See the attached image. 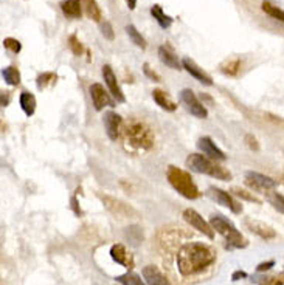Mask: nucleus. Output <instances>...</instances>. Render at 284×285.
Instances as JSON below:
<instances>
[{"mask_svg": "<svg viewBox=\"0 0 284 285\" xmlns=\"http://www.w3.org/2000/svg\"><path fill=\"white\" fill-rule=\"evenodd\" d=\"M214 260H216V252L211 246L199 242H191V244H185L179 250L177 268L182 276H193L203 272Z\"/></svg>", "mask_w": 284, "mask_h": 285, "instance_id": "nucleus-1", "label": "nucleus"}, {"mask_svg": "<svg viewBox=\"0 0 284 285\" xmlns=\"http://www.w3.org/2000/svg\"><path fill=\"white\" fill-rule=\"evenodd\" d=\"M123 135L128 144L135 149L148 150L154 146V134L149 126L138 120H129L123 122Z\"/></svg>", "mask_w": 284, "mask_h": 285, "instance_id": "nucleus-2", "label": "nucleus"}, {"mask_svg": "<svg viewBox=\"0 0 284 285\" xmlns=\"http://www.w3.org/2000/svg\"><path fill=\"white\" fill-rule=\"evenodd\" d=\"M186 166L197 172V174H207V176L217 178V180H231V174L222 168L220 164L216 163V160H211L207 155H200V154H191L186 158Z\"/></svg>", "mask_w": 284, "mask_h": 285, "instance_id": "nucleus-3", "label": "nucleus"}, {"mask_svg": "<svg viewBox=\"0 0 284 285\" xmlns=\"http://www.w3.org/2000/svg\"><path fill=\"white\" fill-rule=\"evenodd\" d=\"M166 177H168V182L171 183V186L174 188L180 196H183L185 198L194 200V198L200 197L199 188L196 186L191 176H189L186 170L179 169L176 166H169L168 170H166Z\"/></svg>", "mask_w": 284, "mask_h": 285, "instance_id": "nucleus-4", "label": "nucleus"}, {"mask_svg": "<svg viewBox=\"0 0 284 285\" xmlns=\"http://www.w3.org/2000/svg\"><path fill=\"white\" fill-rule=\"evenodd\" d=\"M210 225L213 226L214 231H217L220 236H224V239L234 248H244L247 246V240L244 236L234 228V225L228 218H225L220 214H213L210 217Z\"/></svg>", "mask_w": 284, "mask_h": 285, "instance_id": "nucleus-5", "label": "nucleus"}, {"mask_svg": "<svg viewBox=\"0 0 284 285\" xmlns=\"http://www.w3.org/2000/svg\"><path fill=\"white\" fill-rule=\"evenodd\" d=\"M180 101L183 102V106L186 107V110L193 116L202 118V120H205V118L208 116V110L205 108V106L197 100V96H196L194 92L191 88H183L180 92Z\"/></svg>", "mask_w": 284, "mask_h": 285, "instance_id": "nucleus-6", "label": "nucleus"}, {"mask_svg": "<svg viewBox=\"0 0 284 285\" xmlns=\"http://www.w3.org/2000/svg\"><path fill=\"white\" fill-rule=\"evenodd\" d=\"M245 183L251 189H255V191H270V189L276 188L275 180H272L267 176H262L259 172H253V170H248L245 174Z\"/></svg>", "mask_w": 284, "mask_h": 285, "instance_id": "nucleus-7", "label": "nucleus"}, {"mask_svg": "<svg viewBox=\"0 0 284 285\" xmlns=\"http://www.w3.org/2000/svg\"><path fill=\"white\" fill-rule=\"evenodd\" d=\"M183 218H185L194 230L200 231L202 234H205L207 237H210V239H213V237H214V230H213V226L208 224V222H205L203 217H202L197 211H194V210H185V211H183Z\"/></svg>", "mask_w": 284, "mask_h": 285, "instance_id": "nucleus-8", "label": "nucleus"}, {"mask_svg": "<svg viewBox=\"0 0 284 285\" xmlns=\"http://www.w3.org/2000/svg\"><path fill=\"white\" fill-rule=\"evenodd\" d=\"M90 98H92L95 110H98V112H100V110H103L106 106H109V107H114L115 106L114 100L109 96V93L98 82H95V84L90 86Z\"/></svg>", "mask_w": 284, "mask_h": 285, "instance_id": "nucleus-9", "label": "nucleus"}, {"mask_svg": "<svg viewBox=\"0 0 284 285\" xmlns=\"http://www.w3.org/2000/svg\"><path fill=\"white\" fill-rule=\"evenodd\" d=\"M208 191H210V196H211L219 204H222V206H227V208L231 210L234 214L242 212L241 203H239V202H236L228 192L222 191V189H219V188H214V186H211V188L208 189Z\"/></svg>", "mask_w": 284, "mask_h": 285, "instance_id": "nucleus-10", "label": "nucleus"}, {"mask_svg": "<svg viewBox=\"0 0 284 285\" xmlns=\"http://www.w3.org/2000/svg\"><path fill=\"white\" fill-rule=\"evenodd\" d=\"M103 78H104V82L109 88V92L112 93V96L118 101V102H124L126 101V96L124 93L117 81V76L114 74V70L110 66H103Z\"/></svg>", "mask_w": 284, "mask_h": 285, "instance_id": "nucleus-11", "label": "nucleus"}, {"mask_svg": "<svg viewBox=\"0 0 284 285\" xmlns=\"http://www.w3.org/2000/svg\"><path fill=\"white\" fill-rule=\"evenodd\" d=\"M104 128H106V134L107 136L112 140V141H117L118 136H120V130H121V126H123V120L118 114L115 112H106L104 114Z\"/></svg>", "mask_w": 284, "mask_h": 285, "instance_id": "nucleus-12", "label": "nucleus"}, {"mask_svg": "<svg viewBox=\"0 0 284 285\" xmlns=\"http://www.w3.org/2000/svg\"><path fill=\"white\" fill-rule=\"evenodd\" d=\"M197 148L207 155L211 160H217V162H224L225 160V154L220 150L210 136H202L199 141H197Z\"/></svg>", "mask_w": 284, "mask_h": 285, "instance_id": "nucleus-13", "label": "nucleus"}, {"mask_svg": "<svg viewBox=\"0 0 284 285\" xmlns=\"http://www.w3.org/2000/svg\"><path fill=\"white\" fill-rule=\"evenodd\" d=\"M182 66H183V68H185L189 74H191L193 78H196L199 82H202V84H205V86H213V79H211V76L205 73V72L196 64L194 60H191L189 58H183Z\"/></svg>", "mask_w": 284, "mask_h": 285, "instance_id": "nucleus-14", "label": "nucleus"}, {"mask_svg": "<svg viewBox=\"0 0 284 285\" xmlns=\"http://www.w3.org/2000/svg\"><path fill=\"white\" fill-rule=\"evenodd\" d=\"M101 200L104 202L106 208H107L109 211H112L115 216L128 217V216H131V214H135V211L129 206V204H124V203L120 202V200H115V198L109 197V196H101Z\"/></svg>", "mask_w": 284, "mask_h": 285, "instance_id": "nucleus-15", "label": "nucleus"}, {"mask_svg": "<svg viewBox=\"0 0 284 285\" xmlns=\"http://www.w3.org/2000/svg\"><path fill=\"white\" fill-rule=\"evenodd\" d=\"M159 58L160 60L163 62V64L172 70H182V62L179 60L177 54L174 53V50L171 48L169 45H162L159 48Z\"/></svg>", "mask_w": 284, "mask_h": 285, "instance_id": "nucleus-16", "label": "nucleus"}, {"mask_svg": "<svg viewBox=\"0 0 284 285\" xmlns=\"http://www.w3.org/2000/svg\"><path fill=\"white\" fill-rule=\"evenodd\" d=\"M110 256H112V259L117 262V264H121L123 266L126 268H134V259L132 256L128 252V250H126L124 245L121 244H115L112 248H110Z\"/></svg>", "mask_w": 284, "mask_h": 285, "instance_id": "nucleus-17", "label": "nucleus"}, {"mask_svg": "<svg viewBox=\"0 0 284 285\" xmlns=\"http://www.w3.org/2000/svg\"><path fill=\"white\" fill-rule=\"evenodd\" d=\"M143 278L146 279L148 285H171L168 278L154 265H148L143 268Z\"/></svg>", "mask_w": 284, "mask_h": 285, "instance_id": "nucleus-18", "label": "nucleus"}, {"mask_svg": "<svg viewBox=\"0 0 284 285\" xmlns=\"http://www.w3.org/2000/svg\"><path fill=\"white\" fill-rule=\"evenodd\" d=\"M83 2L81 0H64L61 4V10L69 19H81L83 16Z\"/></svg>", "mask_w": 284, "mask_h": 285, "instance_id": "nucleus-19", "label": "nucleus"}, {"mask_svg": "<svg viewBox=\"0 0 284 285\" xmlns=\"http://www.w3.org/2000/svg\"><path fill=\"white\" fill-rule=\"evenodd\" d=\"M152 98L157 102V106H160L163 110H166V112H174V110L177 108V104L172 101V98L166 92H163L160 88H155L152 92Z\"/></svg>", "mask_w": 284, "mask_h": 285, "instance_id": "nucleus-20", "label": "nucleus"}, {"mask_svg": "<svg viewBox=\"0 0 284 285\" xmlns=\"http://www.w3.org/2000/svg\"><path fill=\"white\" fill-rule=\"evenodd\" d=\"M247 225H248V228H250L251 231L256 232L258 236H261L262 239H273V237L276 236L275 231H273L269 225L262 224V222H256V220L251 222V220H248Z\"/></svg>", "mask_w": 284, "mask_h": 285, "instance_id": "nucleus-21", "label": "nucleus"}, {"mask_svg": "<svg viewBox=\"0 0 284 285\" xmlns=\"http://www.w3.org/2000/svg\"><path fill=\"white\" fill-rule=\"evenodd\" d=\"M83 5L89 19H92L93 22H103V11L97 4V0H83Z\"/></svg>", "mask_w": 284, "mask_h": 285, "instance_id": "nucleus-22", "label": "nucleus"}, {"mask_svg": "<svg viewBox=\"0 0 284 285\" xmlns=\"http://www.w3.org/2000/svg\"><path fill=\"white\" fill-rule=\"evenodd\" d=\"M21 107L24 110V114L27 116H33L35 115V110H36V98L33 96L31 93L28 92H22L21 93V98H19Z\"/></svg>", "mask_w": 284, "mask_h": 285, "instance_id": "nucleus-23", "label": "nucleus"}, {"mask_svg": "<svg viewBox=\"0 0 284 285\" xmlns=\"http://www.w3.org/2000/svg\"><path fill=\"white\" fill-rule=\"evenodd\" d=\"M151 14H152V18L157 20V24H159L163 30H166L172 25V18H169L168 14L163 12V8L160 5L151 6Z\"/></svg>", "mask_w": 284, "mask_h": 285, "instance_id": "nucleus-24", "label": "nucleus"}, {"mask_svg": "<svg viewBox=\"0 0 284 285\" xmlns=\"http://www.w3.org/2000/svg\"><path fill=\"white\" fill-rule=\"evenodd\" d=\"M241 70V60L236 58V59H228L225 62L220 64V72L227 76H236Z\"/></svg>", "mask_w": 284, "mask_h": 285, "instance_id": "nucleus-25", "label": "nucleus"}, {"mask_svg": "<svg viewBox=\"0 0 284 285\" xmlns=\"http://www.w3.org/2000/svg\"><path fill=\"white\" fill-rule=\"evenodd\" d=\"M2 76L8 86H19L21 84V73L16 67H7L2 70Z\"/></svg>", "mask_w": 284, "mask_h": 285, "instance_id": "nucleus-26", "label": "nucleus"}, {"mask_svg": "<svg viewBox=\"0 0 284 285\" xmlns=\"http://www.w3.org/2000/svg\"><path fill=\"white\" fill-rule=\"evenodd\" d=\"M126 33H128V36L131 38L132 44H135L137 46H140L141 50L146 48V40H145V38L138 33V30H137L134 25H128V26H126Z\"/></svg>", "mask_w": 284, "mask_h": 285, "instance_id": "nucleus-27", "label": "nucleus"}, {"mask_svg": "<svg viewBox=\"0 0 284 285\" xmlns=\"http://www.w3.org/2000/svg\"><path fill=\"white\" fill-rule=\"evenodd\" d=\"M262 11H264L265 14H269L270 18H273V19H276V20H279V22H284V10L278 8V6H273V5L269 4V2H264V4H262Z\"/></svg>", "mask_w": 284, "mask_h": 285, "instance_id": "nucleus-28", "label": "nucleus"}, {"mask_svg": "<svg viewBox=\"0 0 284 285\" xmlns=\"http://www.w3.org/2000/svg\"><path fill=\"white\" fill-rule=\"evenodd\" d=\"M56 74L55 73H52V72H45V73H42V74H39L38 76V79H36V84H38V88H45L47 86H50V84H53V82H56Z\"/></svg>", "mask_w": 284, "mask_h": 285, "instance_id": "nucleus-29", "label": "nucleus"}, {"mask_svg": "<svg viewBox=\"0 0 284 285\" xmlns=\"http://www.w3.org/2000/svg\"><path fill=\"white\" fill-rule=\"evenodd\" d=\"M117 280L123 285H145L143 282H141L140 276L135 273H126L123 276H118Z\"/></svg>", "mask_w": 284, "mask_h": 285, "instance_id": "nucleus-30", "label": "nucleus"}, {"mask_svg": "<svg viewBox=\"0 0 284 285\" xmlns=\"http://www.w3.org/2000/svg\"><path fill=\"white\" fill-rule=\"evenodd\" d=\"M69 45H70V50L73 52L75 56H81V54H83L84 46H83V44H81L80 40H78V38H76L75 34H72V36L69 38Z\"/></svg>", "mask_w": 284, "mask_h": 285, "instance_id": "nucleus-31", "label": "nucleus"}, {"mask_svg": "<svg viewBox=\"0 0 284 285\" xmlns=\"http://www.w3.org/2000/svg\"><path fill=\"white\" fill-rule=\"evenodd\" d=\"M4 46L7 50L13 52V53H21L22 50V45L18 39H14V38H7L4 39Z\"/></svg>", "mask_w": 284, "mask_h": 285, "instance_id": "nucleus-32", "label": "nucleus"}, {"mask_svg": "<svg viewBox=\"0 0 284 285\" xmlns=\"http://www.w3.org/2000/svg\"><path fill=\"white\" fill-rule=\"evenodd\" d=\"M269 200H270V203H272V206H273L278 212L284 214V197H282L281 194H272V196L269 197Z\"/></svg>", "mask_w": 284, "mask_h": 285, "instance_id": "nucleus-33", "label": "nucleus"}, {"mask_svg": "<svg viewBox=\"0 0 284 285\" xmlns=\"http://www.w3.org/2000/svg\"><path fill=\"white\" fill-rule=\"evenodd\" d=\"M259 285H284V273H279L270 278H264V280H259Z\"/></svg>", "mask_w": 284, "mask_h": 285, "instance_id": "nucleus-34", "label": "nucleus"}, {"mask_svg": "<svg viewBox=\"0 0 284 285\" xmlns=\"http://www.w3.org/2000/svg\"><path fill=\"white\" fill-rule=\"evenodd\" d=\"M101 33H103V36H104L107 40H114V38H115L114 30H112V25H110L107 20H104V22L101 24Z\"/></svg>", "mask_w": 284, "mask_h": 285, "instance_id": "nucleus-35", "label": "nucleus"}, {"mask_svg": "<svg viewBox=\"0 0 284 285\" xmlns=\"http://www.w3.org/2000/svg\"><path fill=\"white\" fill-rule=\"evenodd\" d=\"M245 142H247V146L250 148V149H253V150H258L259 149V144H258V141H256V138L253 136V135H245Z\"/></svg>", "mask_w": 284, "mask_h": 285, "instance_id": "nucleus-36", "label": "nucleus"}, {"mask_svg": "<svg viewBox=\"0 0 284 285\" xmlns=\"http://www.w3.org/2000/svg\"><path fill=\"white\" fill-rule=\"evenodd\" d=\"M233 192L238 196V197H242V198H245V200H250V202H258L253 196H250V194H247L245 191H242V189H233Z\"/></svg>", "mask_w": 284, "mask_h": 285, "instance_id": "nucleus-37", "label": "nucleus"}, {"mask_svg": "<svg viewBox=\"0 0 284 285\" xmlns=\"http://www.w3.org/2000/svg\"><path fill=\"white\" fill-rule=\"evenodd\" d=\"M143 70H145V73H146V74H148V76L152 79V81H160V76L157 74L155 72H151V70H149V66H148V64H145V66H143Z\"/></svg>", "mask_w": 284, "mask_h": 285, "instance_id": "nucleus-38", "label": "nucleus"}, {"mask_svg": "<svg viewBox=\"0 0 284 285\" xmlns=\"http://www.w3.org/2000/svg\"><path fill=\"white\" fill-rule=\"evenodd\" d=\"M273 266V262L270 260V262H265V264H261L259 266H258V272H265V270H269V268H272Z\"/></svg>", "mask_w": 284, "mask_h": 285, "instance_id": "nucleus-39", "label": "nucleus"}, {"mask_svg": "<svg viewBox=\"0 0 284 285\" xmlns=\"http://www.w3.org/2000/svg\"><path fill=\"white\" fill-rule=\"evenodd\" d=\"M72 206H73V210H75V212H76V214H81L80 208H78V200H76V197H73V198H72Z\"/></svg>", "mask_w": 284, "mask_h": 285, "instance_id": "nucleus-40", "label": "nucleus"}, {"mask_svg": "<svg viewBox=\"0 0 284 285\" xmlns=\"http://www.w3.org/2000/svg\"><path fill=\"white\" fill-rule=\"evenodd\" d=\"M238 278H245V273H242V272H236V273L233 274V280H238Z\"/></svg>", "mask_w": 284, "mask_h": 285, "instance_id": "nucleus-41", "label": "nucleus"}, {"mask_svg": "<svg viewBox=\"0 0 284 285\" xmlns=\"http://www.w3.org/2000/svg\"><path fill=\"white\" fill-rule=\"evenodd\" d=\"M126 2H128L129 10H135V0H126Z\"/></svg>", "mask_w": 284, "mask_h": 285, "instance_id": "nucleus-42", "label": "nucleus"}]
</instances>
